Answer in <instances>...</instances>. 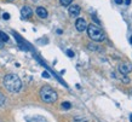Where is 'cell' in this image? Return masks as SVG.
Listing matches in <instances>:
<instances>
[{
  "mask_svg": "<svg viewBox=\"0 0 132 122\" xmlns=\"http://www.w3.org/2000/svg\"><path fill=\"white\" fill-rule=\"evenodd\" d=\"M75 27L78 32H84V30H86V28H87V23H86V21L84 18H78L75 22Z\"/></svg>",
  "mask_w": 132,
  "mask_h": 122,
  "instance_id": "obj_5",
  "label": "cell"
},
{
  "mask_svg": "<svg viewBox=\"0 0 132 122\" xmlns=\"http://www.w3.org/2000/svg\"><path fill=\"white\" fill-rule=\"evenodd\" d=\"M72 108V104L69 102H64V103H62V109H64V110H69Z\"/></svg>",
  "mask_w": 132,
  "mask_h": 122,
  "instance_id": "obj_10",
  "label": "cell"
},
{
  "mask_svg": "<svg viewBox=\"0 0 132 122\" xmlns=\"http://www.w3.org/2000/svg\"><path fill=\"white\" fill-rule=\"evenodd\" d=\"M33 13V10L29 6H23V7L21 8V16H22V18H28V17L32 16Z\"/></svg>",
  "mask_w": 132,
  "mask_h": 122,
  "instance_id": "obj_6",
  "label": "cell"
},
{
  "mask_svg": "<svg viewBox=\"0 0 132 122\" xmlns=\"http://www.w3.org/2000/svg\"><path fill=\"white\" fill-rule=\"evenodd\" d=\"M74 122H88L86 118H82V117H75L74 118Z\"/></svg>",
  "mask_w": 132,
  "mask_h": 122,
  "instance_id": "obj_12",
  "label": "cell"
},
{
  "mask_svg": "<svg viewBox=\"0 0 132 122\" xmlns=\"http://www.w3.org/2000/svg\"><path fill=\"white\" fill-rule=\"evenodd\" d=\"M125 4H126V5H130V4H131V0H125Z\"/></svg>",
  "mask_w": 132,
  "mask_h": 122,
  "instance_id": "obj_18",
  "label": "cell"
},
{
  "mask_svg": "<svg viewBox=\"0 0 132 122\" xmlns=\"http://www.w3.org/2000/svg\"><path fill=\"white\" fill-rule=\"evenodd\" d=\"M0 41H1V42H6V41H9V35L7 34H5L4 32H0Z\"/></svg>",
  "mask_w": 132,
  "mask_h": 122,
  "instance_id": "obj_9",
  "label": "cell"
},
{
  "mask_svg": "<svg viewBox=\"0 0 132 122\" xmlns=\"http://www.w3.org/2000/svg\"><path fill=\"white\" fill-rule=\"evenodd\" d=\"M4 103H5V97H4V94L0 92V105H4Z\"/></svg>",
  "mask_w": 132,
  "mask_h": 122,
  "instance_id": "obj_13",
  "label": "cell"
},
{
  "mask_svg": "<svg viewBox=\"0 0 132 122\" xmlns=\"http://www.w3.org/2000/svg\"><path fill=\"white\" fill-rule=\"evenodd\" d=\"M40 98L44 100L45 103H55L58 98L57 95V92L53 88H51L50 86H44L41 87L40 90Z\"/></svg>",
  "mask_w": 132,
  "mask_h": 122,
  "instance_id": "obj_2",
  "label": "cell"
},
{
  "mask_svg": "<svg viewBox=\"0 0 132 122\" xmlns=\"http://www.w3.org/2000/svg\"><path fill=\"white\" fill-rule=\"evenodd\" d=\"M4 86L9 92L17 93L22 88V81L21 79L15 74H7L4 77Z\"/></svg>",
  "mask_w": 132,
  "mask_h": 122,
  "instance_id": "obj_1",
  "label": "cell"
},
{
  "mask_svg": "<svg viewBox=\"0 0 132 122\" xmlns=\"http://www.w3.org/2000/svg\"><path fill=\"white\" fill-rule=\"evenodd\" d=\"M118 70H119V73H121L122 75H127L128 73H131L132 71V64H130V63H121V64H119Z\"/></svg>",
  "mask_w": 132,
  "mask_h": 122,
  "instance_id": "obj_4",
  "label": "cell"
},
{
  "mask_svg": "<svg viewBox=\"0 0 132 122\" xmlns=\"http://www.w3.org/2000/svg\"><path fill=\"white\" fill-rule=\"evenodd\" d=\"M67 55H68V57L73 58V57H74V52H73L72 50H68V51H67Z\"/></svg>",
  "mask_w": 132,
  "mask_h": 122,
  "instance_id": "obj_14",
  "label": "cell"
},
{
  "mask_svg": "<svg viewBox=\"0 0 132 122\" xmlns=\"http://www.w3.org/2000/svg\"><path fill=\"white\" fill-rule=\"evenodd\" d=\"M130 42L132 43V36H131V38H130Z\"/></svg>",
  "mask_w": 132,
  "mask_h": 122,
  "instance_id": "obj_19",
  "label": "cell"
},
{
  "mask_svg": "<svg viewBox=\"0 0 132 122\" xmlns=\"http://www.w3.org/2000/svg\"><path fill=\"white\" fill-rule=\"evenodd\" d=\"M36 15H38V17H40V18H46L47 17V10L45 7H38L36 8Z\"/></svg>",
  "mask_w": 132,
  "mask_h": 122,
  "instance_id": "obj_8",
  "label": "cell"
},
{
  "mask_svg": "<svg viewBox=\"0 0 132 122\" xmlns=\"http://www.w3.org/2000/svg\"><path fill=\"white\" fill-rule=\"evenodd\" d=\"M73 0H60V3L62 6H69V5L72 4Z\"/></svg>",
  "mask_w": 132,
  "mask_h": 122,
  "instance_id": "obj_11",
  "label": "cell"
},
{
  "mask_svg": "<svg viewBox=\"0 0 132 122\" xmlns=\"http://www.w3.org/2000/svg\"><path fill=\"white\" fill-rule=\"evenodd\" d=\"M43 76H44L45 79H48V77H50V75H48L47 71H44V73H43Z\"/></svg>",
  "mask_w": 132,
  "mask_h": 122,
  "instance_id": "obj_16",
  "label": "cell"
},
{
  "mask_svg": "<svg viewBox=\"0 0 132 122\" xmlns=\"http://www.w3.org/2000/svg\"><path fill=\"white\" fill-rule=\"evenodd\" d=\"M80 11H81V8L79 5H73V6L69 7V15L72 17H78L79 13H80Z\"/></svg>",
  "mask_w": 132,
  "mask_h": 122,
  "instance_id": "obj_7",
  "label": "cell"
},
{
  "mask_svg": "<svg viewBox=\"0 0 132 122\" xmlns=\"http://www.w3.org/2000/svg\"><path fill=\"white\" fill-rule=\"evenodd\" d=\"M115 3L118 5H120V4H122V0H115Z\"/></svg>",
  "mask_w": 132,
  "mask_h": 122,
  "instance_id": "obj_17",
  "label": "cell"
},
{
  "mask_svg": "<svg viewBox=\"0 0 132 122\" xmlns=\"http://www.w3.org/2000/svg\"><path fill=\"white\" fill-rule=\"evenodd\" d=\"M131 93H132V91H131Z\"/></svg>",
  "mask_w": 132,
  "mask_h": 122,
  "instance_id": "obj_21",
  "label": "cell"
},
{
  "mask_svg": "<svg viewBox=\"0 0 132 122\" xmlns=\"http://www.w3.org/2000/svg\"><path fill=\"white\" fill-rule=\"evenodd\" d=\"M87 34L90 36V39L93 40V41H97V42H101V41H103L105 39V35H104V33L101 30V28H98L97 25L95 24H90L87 25Z\"/></svg>",
  "mask_w": 132,
  "mask_h": 122,
  "instance_id": "obj_3",
  "label": "cell"
},
{
  "mask_svg": "<svg viewBox=\"0 0 132 122\" xmlns=\"http://www.w3.org/2000/svg\"><path fill=\"white\" fill-rule=\"evenodd\" d=\"M3 18H4V20H6V21L10 20V15H9L7 12H5L4 15H3Z\"/></svg>",
  "mask_w": 132,
  "mask_h": 122,
  "instance_id": "obj_15",
  "label": "cell"
},
{
  "mask_svg": "<svg viewBox=\"0 0 132 122\" xmlns=\"http://www.w3.org/2000/svg\"><path fill=\"white\" fill-rule=\"evenodd\" d=\"M130 121L132 122V115H131V116H130Z\"/></svg>",
  "mask_w": 132,
  "mask_h": 122,
  "instance_id": "obj_20",
  "label": "cell"
}]
</instances>
